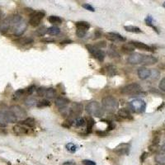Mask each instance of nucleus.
<instances>
[{"instance_id":"obj_37","label":"nucleus","mask_w":165,"mask_h":165,"mask_svg":"<svg viewBox=\"0 0 165 165\" xmlns=\"http://www.w3.org/2000/svg\"><path fill=\"white\" fill-rule=\"evenodd\" d=\"M25 104H26L27 107H32V106H34L35 104H37V100L33 98V97H28V98L25 101Z\"/></svg>"},{"instance_id":"obj_50","label":"nucleus","mask_w":165,"mask_h":165,"mask_svg":"<svg viewBox=\"0 0 165 165\" xmlns=\"http://www.w3.org/2000/svg\"><path fill=\"white\" fill-rule=\"evenodd\" d=\"M102 35H103L102 31H100V30H96V31H95V39L101 37H102Z\"/></svg>"},{"instance_id":"obj_12","label":"nucleus","mask_w":165,"mask_h":165,"mask_svg":"<svg viewBox=\"0 0 165 165\" xmlns=\"http://www.w3.org/2000/svg\"><path fill=\"white\" fill-rule=\"evenodd\" d=\"M107 39L111 41H121V42H124L126 40L125 37H122L121 35L118 34V33H115V32H107L105 35Z\"/></svg>"},{"instance_id":"obj_47","label":"nucleus","mask_w":165,"mask_h":165,"mask_svg":"<svg viewBox=\"0 0 165 165\" xmlns=\"http://www.w3.org/2000/svg\"><path fill=\"white\" fill-rule=\"evenodd\" d=\"M95 46L97 47V48L102 49L103 48V47H106V46H107V44H106L105 41H101V42H97V44L95 45Z\"/></svg>"},{"instance_id":"obj_26","label":"nucleus","mask_w":165,"mask_h":165,"mask_svg":"<svg viewBox=\"0 0 165 165\" xmlns=\"http://www.w3.org/2000/svg\"><path fill=\"white\" fill-rule=\"evenodd\" d=\"M48 22L51 24L57 25V24H60L62 23V19L58 16H50L48 17Z\"/></svg>"},{"instance_id":"obj_28","label":"nucleus","mask_w":165,"mask_h":165,"mask_svg":"<svg viewBox=\"0 0 165 165\" xmlns=\"http://www.w3.org/2000/svg\"><path fill=\"white\" fill-rule=\"evenodd\" d=\"M124 28H125V31H129V32H132V33H141L142 32L140 28L135 26H125Z\"/></svg>"},{"instance_id":"obj_14","label":"nucleus","mask_w":165,"mask_h":165,"mask_svg":"<svg viewBox=\"0 0 165 165\" xmlns=\"http://www.w3.org/2000/svg\"><path fill=\"white\" fill-rule=\"evenodd\" d=\"M137 74H138V77L140 79H147L151 77V70L145 68V67H140L137 71Z\"/></svg>"},{"instance_id":"obj_1","label":"nucleus","mask_w":165,"mask_h":165,"mask_svg":"<svg viewBox=\"0 0 165 165\" xmlns=\"http://www.w3.org/2000/svg\"><path fill=\"white\" fill-rule=\"evenodd\" d=\"M86 111L89 115L96 117H101L104 115V109L98 102L93 101L86 106Z\"/></svg>"},{"instance_id":"obj_34","label":"nucleus","mask_w":165,"mask_h":165,"mask_svg":"<svg viewBox=\"0 0 165 165\" xmlns=\"http://www.w3.org/2000/svg\"><path fill=\"white\" fill-rule=\"evenodd\" d=\"M50 106H51L50 101L46 99L41 100L40 102H38L37 104V107H50Z\"/></svg>"},{"instance_id":"obj_8","label":"nucleus","mask_w":165,"mask_h":165,"mask_svg":"<svg viewBox=\"0 0 165 165\" xmlns=\"http://www.w3.org/2000/svg\"><path fill=\"white\" fill-rule=\"evenodd\" d=\"M82 112V104L79 103H74L68 110V115L74 118H79Z\"/></svg>"},{"instance_id":"obj_13","label":"nucleus","mask_w":165,"mask_h":165,"mask_svg":"<svg viewBox=\"0 0 165 165\" xmlns=\"http://www.w3.org/2000/svg\"><path fill=\"white\" fill-rule=\"evenodd\" d=\"M68 103H69V100L64 97H57L56 99H55V102H54L55 106H56L58 108L60 109V111L66 109V107H67V105L68 104Z\"/></svg>"},{"instance_id":"obj_33","label":"nucleus","mask_w":165,"mask_h":165,"mask_svg":"<svg viewBox=\"0 0 165 165\" xmlns=\"http://www.w3.org/2000/svg\"><path fill=\"white\" fill-rule=\"evenodd\" d=\"M66 149L69 153H75L77 150V145H74V143H68L66 145Z\"/></svg>"},{"instance_id":"obj_22","label":"nucleus","mask_w":165,"mask_h":165,"mask_svg":"<svg viewBox=\"0 0 165 165\" xmlns=\"http://www.w3.org/2000/svg\"><path fill=\"white\" fill-rule=\"evenodd\" d=\"M21 123L23 125L27 126V127H31H31H34L35 125H36V120L34 118H32V117H27V118H26Z\"/></svg>"},{"instance_id":"obj_18","label":"nucleus","mask_w":165,"mask_h":165,"mask_svg":"<svg viewBox=\"0 0 165 165\" xmlns=\"http://www.w3.org/2000/svg\"><path fill=\"white\" fill-rule=\"evenodd\" d=\"M117 116L121 119L124 120H133V117L131 116V114L130 113V111L128 110H126L125 108L120 109L118 112H117Z\"/></svg>"},{"instance_id":"obj_42","label":"nucleus","mask_w":165,"mask_h":165,"mask_svg":"<svg viewBox=\"0 0 165 165\" xmlns=\"http://www.w3.org/2000/svg\"><path fill=\"white\" fill-rule=\"evenodd\" d=\"M159 88H160V89L161 91L164 92L165 93V77L161 79L160 84H159Z\"/></svg>"},{"instance_id":"obj_54","label":"nucleus","mask_w":165,"mask_h":165,"mask_svg":"<svg viewBox=\"0 0 165 165\" xmlns=\"http://www.w3.org/2000/svg\"><path fill=\"white\" fill-rule=\"evenodd\" d=\"M161 149H162V150L163 151V152H164V153H165V144L163 145L162 147H161Z\"/></svg>"},{"instance_id":"obj_41","label":"nucleus","mask_w":165,"mask_h":165,"mask_svg":"<svg viewBox=\"0 0 165 165\" xmlns=\"http://www.w3.org/2000/svg\"><path fill=\"white\" fill-rule=\"evenodd\" d=\"M72 125H73V121H72L71 120H66L65 122H63L62 126L65 127V128H70Z\"/></svg>"},{"instance_id":"obj_17","label":"nucleus","mask_w":165,"mask_h":165,"mask_svg":"<svg viewBox=\"0 0 165 165\" xmlns=\"http://www.w3.org/2000/svg\"><path fill=\"white\" fill-rule=\"evenodd\" d=\"M12 131L17 135H24L28 134V129L21 125H16L12 127Z\"/></svg>"},{"instance_id":"obj_40","label":"nucleus","mask_w":165,"mask_h":165,"mask_svg":"<svg viewBox=\"0 0 165 165\" xmlns=\"http://www.w3.org/2000/svg\"><path fill=\"white\" fill-rule=\"evenodd\" d=\"M160 141V137L159 135H154L153 137V140H152V145H158V144Z\"/></svg>"},{"instance_id":"obj_9","label":"nucleus","mask_w":165,"mask_h":165,"mask_svg":"<svg viewBox=\"0 0 165 165\" xmlns=\"http://www.w3.org/2000/svg\"><path fill=\"white\" fill-rule=\"evenodd\" d=\"M9 111L12 112L13 115L17 117V119H18V118H19V119H23V118H25V117H26V116H27L26 110L23 109L22 107L18 105H13L10 107Z\"/></svg>"},{"instance_id":"obj_31","label":"nucleus","mask_w":165,"mask_h":165,"mask_svg":"<svg viewBox=\"0 0 165 165\" xmlns=\"http://www.w3.org/2000/svg\"><path fill=\"white\" fill-rule=\"evenodd\" d=\"M155 161L159 164L165 165V154H159L155 156Z\"/></svg>"},{"instance_id":"obj_16","label":"nucleus","mask_w":165,"mask_h":165,"mask_svg":"<svg viewBox=\"0 0 165 165\" xmlns=\"http://www.w3.org/2000/svg\"><path fill=\"white\" fill-rule=\"evenodd\" d=\"M158 62V59L156 57L152 56V55H146V54H144L143 56V60L141 65H154Z\"/></svg>"},{"instance_id":"obj_4","label":"nucleus","mask_w":165,"mask_h":165,"mask_svg":"<svg viewBox=\"0 0 165 165\" xmlns=\"http://www.w3.org/2000/svg\"><path fill=\"white\" fill-rule=\"evenodd\" d=\"M141 86L137 82H132L121 89V93L125 95H137L141 92Z\"/></svg>"},{"instance_id":"obj_45","label":"nucleus","mask_w":165,"mask_h":165,"mask_svg":"<svg viewBox=\"0 0 165 165\" xmlns=\"http://www.w3.org/2000/svg\"><path fill=\"white\" fill-rule=\"evenodd\" d=\"M95 133H96V135H98V136H107V135H108V133H107V131H95Z\"/></svg>"},{"instance_id":"obj_7","label":"nucleus","mask_w":165,"mask_h":165,"mask_svg":"<svg viewBox=\"0 0 165 165\" xmlns=\"http://www.w3.org/2000/svg\"><path fill=\"white\" fill-rule=\"evenodd\" d=\"M45 17V12L43 11H38L33 12V14L31 15V17L29 19V24L31 26H38L40 24V22L42 21L43 17Z\"/></svg>"},{"instance_id":"obj_23","label":"nucleus","mask_w":165,"mask_h":165,"mask_svg":"<svg viewBox=\"0 0 165 165\" xmlns=\"http://www.w3.org/2000/svg\"><path fill=\"white\" fill-rule=\"evenodd\" d=\"M75 26H76V28L82 29V30H85V31H88V29L90 28V24L87 23V22H83V21L76 23Z\"/></svg>"},{"instance_id":"obj_55","label":"nucleus","mask_w":165,"mask_h":165,"mask_svg":"<svg viewBox=\"0 0 165 165\" xmlns=\"http://www.w3.org/2000/svg\"><path fill=\"white\" fill-rule=\"evenodd\" d=\"M163 7H164V8H165V2L163 3Z\"/></svg>"},{"instance_id":"obj_39","label":"nucleus","mask_w":165,"mask_h":165,"mask_svg":"<svg viewBox=\"0 0 165 165\" xmlns=\"http://www.w3.org/2000/svg\"><path fill=\"white\" fill-rule=\"evenodd\" d=\"M46 88H39L38 89H37V94H38L40 97H45V95H46Z\"/></svg>"},{"instance_id":"obj_48","label":"nucleus","mask_w":165,"mask_h":165,"mask_svg":"<svg viewBox=\"0 0 165 165\" xmlns=\"http://www.w3.org/2000/svg\"><path fill=\"white\" fill-rule=\"evenodd\" d=\"M43 29H45V27H43V28H40L38 29L37 31V34H38V36H43V35L46 33V31H47V29L46 30H43Z\"/></svg>"},{"instance_id":"obj_2","label":"nucleus","mask_w":165,"mask_h":165,"mask_svg":"<svg viewBox=\"0 0 165 165\" xmlns=\"http://www.w3.org/2000/svg\"><path fill=\"white\" fill-rule=\"evenodd\" d=\"M102 106L104 110L108 112H115L118 109L119 103L116 98L112 96H107L102 100Z\"/></svg>"},{"instance_id":"obj_10","label":"nucleus","mask_w":165,"mask_h":165,"mask_svg":"<svg viewBox=\"0 0 165 165\" xmlns=\"http://www.w3.org/2000/svg\"><path fill=\"white\" fill-rule=\"evenodd\" d=\"M144 54L139 53H132L127 58V62L131 65H141Z\"/></svg>"},{"instance_id":"obj_30","label":"nucleus","mask_w":165,"mask_h":165,"mask_svg":"<svg viewBox=\"0 0 165 165\" xmlns=\"http://www.w3.org/2000/svg\"><path fill=\"white\" fill-rule=\"evenodd\" d=\"M108 54L110 57H119V53L117 51V47L114 46L113 45H111L109 48Z\"/></svg>"},{"instance_id":"obj_51","label":"nucleus","mask_w":165,"mask_h":165,"mask_svg":"<svg viewBox=\"0 0 165 165\" xmlns=\"http://www.w3.org/2000/svg\"><path fill=\"white\" fill-rule=\"evenodd\" d=\"M107 124H108V131H111V130H113L115 128V124H114L112 121H107Z\"/></svg>"},{"instance_id":"obj_5","label":"nucleus","mask_w":165,"mask_h":165,"mask_svg":"<svg viewBox=\"0 0 165 165\" xmlns=\"http://www.w3.org/2000/svg\"><path fill=\"white\" fill-rule=\"evenodd\" d=\"M130 107L136 113H142L146 108V103L142 99H135L130 103Z\"/></svg>"},{"instance_id":"obj_19","label":"nucleus","mask_w":165,"mask_h":165,"mask_svg":"<svg viewBox=\"0 0 165 165\" xmlns=\"http://www.w3.org/2000/svg\"><path fill=\"white\" fill-rule=\"evenodd\" d=\"M14 43L20 46H26L33 42V39L31 37H19L13 41Z\"/></svg>"},{"instance_id":"obj_32","label":"nucleus","mask_w":165,"mask_h":165,"mask_svg":"<svg viewBox=\"0 0 165 165\" xmlns=\"http://www.w3.org/2000/svg\"><path fill=\"white\" fill-rule=\"evenodd\" d=\"M145 23H146V25L147 26H151L152 28L154 29V31H156L157 33H159V31H158V29H157V27H155V26L153 25V18H152V17L151 16H147V17L145 18Z\"/></svg>"},{"instance_id":"obj_35","label":"nucleus","mask_w":165,"mask_h":165,"mask_svg":"<svg viewBox=\"0 0 165 165\" xmlns=\"http://www.w3.org/2000/svg\"><path fill=\"white\" fill-rule=\"evenodd\" d=\"M26 93V89H18L17 91L14 93V95H13V97L15 99H17V98H20L22 96H23L24 94Z\"/></svg>"},{"instance_id":"obj_6","label":"nucleus","mask_w":165,"mask_h":165,"mask_svg":"<svg viewBox=\"0 0 165 165\" xmlns=\"http://www.w3.org/2000/svg\"><path fill=\"white\" fill-rule=\"evenodd\" d=\"M86 48L88 49L89 53H90L94 58H96L97 60H99L101 62L104 60V59H105V53H104V51H102L101 49L97 48V47H96L95 46H91V45H87Z\"/></svg>"},{"instance_id":"obj_11","label":"nucleus","mask_w":165,"mask_h":165,"mask_svg":"<svg viewBox=\"0 0 165 165\" xmlns=\"http://www.w3.org/2000/svg\"><path fill=\"white\" fill-rule=\"evenodd\" d=\"M27 27V23L25 21H22L19 24H17V26L13 28V33L17 37H20L25 32Z\"/></svg>"},{"instance_id":"obj_29","label":"nucleus","mask_w":165,"mask_h":165,"mask_svg":"<svg viewBox=\"0 0 165 165\" xmlns=\"http://www.w3.org/2000/svg\"><path fill=\"white\" fill-rule=\"evenodd\" d=\"M60 32V30L59 27H57V26H51V27H49L47 28V31H46V33H48L49 35H51V36H56Z\"/></svg>"},{"instance_id":"obj_53","label":"nucleus","mask_w":165,"mask_h":165,"mask_svg":"<svg viewBox=\"0 0 165 165\" xmlns=\"http://www.w3.org/2000/svg\"><path fill=\"white\" fill-rule=\"evenodd\" d=\"M3 12H2V11H1V10H0V21L2 20V18H3Z\"/></svg>"},{"instance_id":"obj_3","label":"nucleus","mask_w":165,"mask_h":165,"mask_svg":"<svg viewBox=\"0 0 165 165\" xmlns=\"http://www.w3.org/2000/svg\"><path fill=\"white\" fill-rule=\"evenodd\" d=\"M17 121V118L12 112L0 110V126H5L8 123H14Z\"/></svg>"},{"instance_id":"obj_46","label":"nucleus","mask_w":165,"mask_h":165,"mask_svg":"<svg viewBox=\"0 0 165 165\" xmlns=\"http://www.w3.org/2000/svg\"><path fill=\"white\" fill-rule=\"evenodd\" d=\"M149 156V154L147 153V152H144L141 155H140V161L142 163H144L145 161V160L148 158Z\"/></svg>"},{"instance_id":"obj_52","label":"nucleus","mask_w":165,"mask_h":165,"mask_svg":"<svg viewBox=\"0 0 165 165\" xmlns=\"http://www.w3.org/2000/svg\"><path fill=\"white\" fill-rule=\"evenodd\" d=\"M62 165H75V163L74 161H67L64 163Z\"/></svg>"},{"instance_id":"obj_38","label":"nucleus","mask_w":165,"mask_h":165,"mask_svg":"<svg viewBox=\"0 0 165 165\" xmlns=\"http://www.w3.org/2000/svg\"><path fill=\"white\" fill-rule=\"evenodd\" d=\"M86 33H87V31H85V30H82V29L80 28H77V30H76V35L79 38H82V37H85Z\"/></svg>"},{"instance_id":"obj_15","label":"nucleus","mask_w":165,"mask_h":165,"mask_svg":"<svg viewBox=\"0 0 165 165\" xmlns=\"http://www.w3.org/2000/svg\"><path fill=\"white\" fill-rule=\"evenodd\" d=\"M131 43L135 46V48L151 52H153L154 51V48H152L151 46H148V45H146V44H145V43L143 42H139V41H131Z\"/></svg>"},{"instance_id":"obj_21","label":"nucleus","mask_w":165,"mask_h":165,"mask_svg":"<svg viewBox=\"0 0 165 165\" xmlns=\"http://www.w3.org/2000/svg\"><path fill=\"white\" fill-rule=\"evenodd\" d=\"M135 50V46L131 44V42L129 43H125L122 46H121V51H122L124 53H131L134 51Z\"/></svg>"},{"instance_id":"obj_36","label":"nucleus","mask_w":165,"mask_h":165,"mask_svg":"<svg viewBox=\"0 0 165 165\" xmlns=\"http://www.w3.org/2000/svg\"><path fill=\"white\" fill-rule=\"evenodd\" d=\"M85 124V120L83 118H81V117H79L77 119L75 120L74 121V125L77 126V127H82Z\"/></svg>"},{"instance_id":"obj_43","label":"nucleus","mask_w":165,"mask_h":165,"mask_svg":"<svg viewBox=\"0 0 165 165\" xmlns=\"http://www.w3.org/2000/svg\"><path fill=\"white\" fill-rule=\"evenodd\" d=\"M82 7L83 8V9H85L86 10H88V11H90V12L95 11V9H94L92 5H90V4H88V3H84V4H82Z\"/></svg>"},{"instance_id":"obj_20","label":"nucleus","mask_w":165,"mask_h":165,"mask_svg":"<svg viewBox=\"0 0 165 165\" xmlns=\"http://www.w3.org/2000/svg\"><path fill=\"white\" fill-rule=\"evenodd\" d=\"M128 145H126V144H121V145H120L118 147L116 148L115 149V152L117 153L118 154H128Z\"/></svg>"},{"instance_id":"obj_25","label":"nucleus","mask_w":165,"mask_h":165,"mask_svg":"<svg viewBox=\"0 0 165 165\" xmlns=\"http://www.w3.org/2000/svg\"><path fill=\"white\" fill-rule=\"evenodd\" d=\"M107 74L110 77H113L115 75H117L118 74L117 72V68L114 65H108L107 67Z\"/></svg>"},{"instance_id":"obj_44","label":"nucleus","mask_w":165,"mask_h":165,"mask_svg":"<svg viewBox=\"0 0 165 165\" xmlns=\"http://www.w3.org/2000/svg\"><path fill=\"white\" fill-rule=\"evenodd\" d=\"M35 89H36V87H35L34 85L30 86L29 88H27L26 89V93L28 94V95H31V94L33 93V92L35 91Z\"/></svg>"},{"instance_id":"obj_27","label":"nucleus","mask_w":165,"mask_h":165,"mask_svg":"<svg viewBox=\"0 0 165 165\" xmlns=\"http://www.w3.org/2000/svg\"><path fill=\"white\" fill-rule=\"evenodd\" d=\"M94 125H95V121L92 117L87 118V132L88 133H91Z\"/></svg>"},{"instance_id":"obj_49","label":"nucleus","mask_w":165,"mask_h":165,"mask_svg":"<svg viewBox=\"0 0 165 165\" xmlns=\"http://www.w3.org/2000/svg\"><path fill=\"white\" fill-rule=\"evenodd\" d=\"M82 163L84 165H97L96 164V163L93 162V161H92V160H83L82 161Z\"/></svg>"},{"instance_id":"obj_24","label":"nucleus","mask_w":165,"mask_h":165,"mask_svg":"<svg viewBox=\"0 0 165 165\" xmlns=\"http://www.w3.org/2000/svg\"><path fill=\"white\" fill-rule=\"evenodd\" d=\"M45 97H46L49 99H51V98H54V97H56V91H55V89L52 88H46Z\"/></svg>"}]
</instances>
